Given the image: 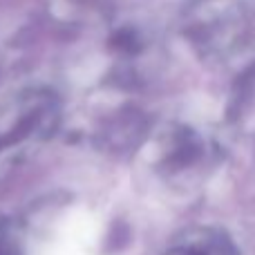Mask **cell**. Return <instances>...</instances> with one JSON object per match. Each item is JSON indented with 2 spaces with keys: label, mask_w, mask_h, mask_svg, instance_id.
I'll return each mask as SVG.
<instances>
[{
  "label": "cell",
  "mask_w": 255,
  "mask_h": 255,
  "mask_svg": "<svg viewBox=\"0 0 255 255\" xmlns=\"http://www.w3.org/2000/svg\"><path fill=\"white\" fill-rule=\"evenodd\" d=\"M193 255H197V253H193Z\"/></svg>",
  "instance_id": "6da1fadb"
}]
</instances>
